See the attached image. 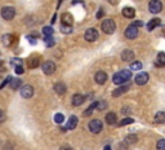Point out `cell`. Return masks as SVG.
Masks as SVG:
<instances>
[{
  "mask_svg": "<svg viewBox=\"0 0 165 150\" xmlns=\"http://www.w3.org/2000/svg\"><path fill=\"white\" fill-rule=\"evenodd\" d=\"M97 105H98V102H93V104L90 105V106L83 113V115H84V117H89V115H92V113H93L95 109H97Z\"/></svg>",
  "mask_w": 165,
  "mask_h": 150,
  "instance_id": "obj_24",
  "label": "cell"
},
{
  "mask_svg": "<svg viewBox=\"0 0 165 150\" xmlns=\"http://www.w3.org/2000/svg\"><path fill=\"white\" fill-rule=\"evenodd\" d=\"M11 65L17 66H22V60L21 58H11Z\"/></svg>",
  "mask_w": 165,
  "mask_h": 150,
  "instance_id": "obj_34",
  "label": "cell"
},
{
  "mask_svg": "<svg viewBox=\"0 0 165 150\" xmlns=\"http://www.w3.org/2000/svg\"><path fill=\"white\" fill-rule=\"evenodd\" d=\"M103 150H111V146L107 145V146H105V149H103Z\"/></svg>",
  "mask_w": 165,
  "mask_h": 150,
  "instance_id": "obj_47",
  "label": "cell"
},
{
  "mask_svg": "<svg viewBox=\"0 0 165 150\" xmlns=\"http://www.w3.org/2000/svg\"><path fill=\"white\" fill-rule=\"evenodd\" d=\"M121 113H123V114H128V113H130V109H128V108H124L123 110H121Z\"/></svg>",
  "mask_w": 165,
  "mask_h": 150,
  "instance_id": "obj_45",
  "label": "cell"
},
{
  "mask_svg": "<svg viewBox=\"0 0 165 150\" xmlns=\"http://www.w3.org/2000/svg\"><path fill=\"white\" fill-rule=\"evenodd\" d=\"M133 122H134L133 118H129V117H128V118H124L123 120H121V122L119 123V126H120V127H124V126H126V124H132Z\"/></svg>",
  "mask_w": 165,
  "mask_h": 150,
  "instance_id": "obj_29",
  "label": "cell"
},
{
  "mask_svg": "<svg viewBox=\"0 0 165 150\" xmlns=\"http://www.w3.org/2000/svg\"><path fill=\"white\" fill-rule=\"evenodd\" d=\"M45 44H47V47H53L54 46V39L53 36H45Z\"/></svg>",
  "mask_w": 165,
  "mask_h": 150,
  "instance_id": "obj_32",
  "label": "cell"
},
{
  "mask_svg": "<svg viewBox=\"0 0 165 150\" xmlns=\"http://www.w3.org/2000/svg\"><path fill=\"white\" fill-rule=\"evenodd\" d=\"M133 25L135 26V27H142V26H143V22H142V21H134Z\"/></svg>",
  "mask_w": 165,
  "mask_h": 150,
  "instance_id": "obj_39",
  "label": "cell"
},
{
  "mask_svg": "<svg viewBox=\"0 0 165 150\" xmlns=\"http://www.w3.org/2000/svg\"><path fill=\"white\" fill-rule=\"evenodd\" d=\"M158 64L159 66H165V52H160L158 55Z\"/></svg>",
  "mask_w": 165,
  "mask_h": 150,
  "instance_id": "obj_27",
  "label": "cell"
},
{
  "mask_svg": "<svg viewBox=\"0 0 165 150\" xmlns=\"http://www.w3.org/2000/svg\"><path fill=\"white\" fill-rule=\"evenodd\" d=\"M59 150H72V148L65 145V146H61V148H59Z\"/></svg>",
  "mask_w": 165,
  "mask_h": 150,
  "instance_id": "obj_42",
  "label": "cell"
},
{
  "mask_svg": "<svg viewBox=\"0 0 165 150\" xmlns=\"http://www.w3.org/2000/svg\"><path fill=\"white\" fill-rule=\"evenodd\" d=\"M156 149H158V150H165V140L164 138L158 141V144H156Z\"/></svg>",
  "mask_w": 165,
  "mask_h": 150,
  "instance_id": "obj_33",
  "label": "cell"
},
{
  "mask_svg": "<svg viewBox=\"0 0 165 150\" xmlns=\"http://www.w3.org/2000/svg\"><path fill=\"white\" fill-rule=\"evenodd\" d=\"M4 120H5V114H4L3 110H0V123L4 122Z\"/></svg>",
  "mask_w": 165,
  "mask_h": 150,
  "instance_id": "obj_40",
  "label": "cell"
},
{
  "mask_svg": "<svg viewBox=\"0 0 165 150\" xmlns=\"http://www.w3.org/2000/svg\"><path fill=\"white\" fill-rule=\"evenodd\" d=\"M117 2H119V0H110V3H111L112 5H115V4H117Z\"/></svg>",
  "mask_w": 165,
  "mask_h": 150,
  "instance_id": "obj_46",
  "label": "cell"
},
{
  "mask_svg": "<svg viewBox=\"0 0 165 150\" xmlns=\"http://www.w3.org/2000/svg\"><path fill=\"white\" fill-rule=\"evenodd\" d=\"M142 62H141V61H135V62H133L132 65H130V69H132V70H141L142 69Z\"/></svg>",
  "mask_w": 165,
  "mask_h": 150,
  "instance_id": "obj_30",
  "label": "cell"
},
{
  "mask_svg": "<svg viewBox=\"0 0 165 150\" xmlns=\"http://www.w3.org/2000/svg\"><path fill=\"white\" fill-rule=\"evenodd\" d=\"M155 122L158 123V124H164V123H165V113H164V111L156 113V115H155Z\"/></svg>",
  "mask_w": 165,
  "mask_h": 150,
  "instance_id": "obj_23",
  "label": "cell"
},
{
  "mask_svg": "<svg viewBox=\"0 0 165 150\" xmlns=\"http://www.w3.org/2000/svg\"><path fill=\"white\" fill-rule=\"evenodd\" d=\"M11 87H12V90H18V88L22 85V82H21V79H17V78H13L12 80H11Z\"/></svg>",
  "mask_w": 165,
  "mask_h": 150,
  "instance_id": "obj_25",
  "label": "cell"
},
{
  "mask_svg": "<svg viewBox=\"0 0 165 150\" xmlns=\"http://www.w3.org/2000/svg\"><path fill=\"white\" fill-rule=\"evenodd\" d=\"M41 70L45 75H52L56 71V64L52 62V61H45V62L41 65Z\"/></svg>",
  "mask_w": 165,
  "mask_h": 150,
  "instance_id": "obj_6",
  "label": "cell"
},
{
  "mask_svg": "<svg viewBox=\"0 0 165 150\" xmlns=\"http://www.w3.org/2000/svg\"><path fill=\"white\" fill-rule=\"evenodd\" d=\"M149 79H150V76H149V74H147V73H140L138 75H135L134 82L138 85H144L147 82H149Z\"/></svg>",
  "mask_w": 165,
  "mask_h": 150,
  "instance_id": "obj_10",
  "label": "cell"
},
{
  "mask_svg": "<svg viewBox=\"0 0 165 150\" xmlns=\"http://www.w3.org/2000/svg\"><path fill=\"white\" fill-rule=\"evenodd\" d=\"M40 62H41V57H40L39 53H32L27 58V66L30 69H36V67H39Z\"/></svg>",
  "mask_w": 165,
  "mask_h": 150,
  "instance_id": "obj_3",
  "label": "cell"
},
{
  "mask_svg": "<svg viewBox=\"0 0 165 150\" xmlns=\"http://www.w3.org/2000/svg\"><path fill=\"white\" fill-rule=\"evenodd\" d=\"M130 78H132V73H130L129 70H121V71H119L114 75L112 82H114L116 85H121V84L129 82Z\"/></svg>",
  "mask_w": 165,
  "mask_h": 150,
  "instance_id": "obj_1",
  "label": "cell"
},
{
  "mask_svg": "<svg viewBox=\"0 0 165 150\" xmlns=\"http://www.w3.org/2000/svg\"><path fill=\"white\" fill-rule=\"evenodd\" d=\"M129 85H120L119 88H116V90L112 92V96L114 97H119V96H121V94H124L125 92H128L129 91Z\"/></svg>",
  "mask_w": 165,
  "mask_h": 150,
  "instance_id": "obj_19",
  "label": "cell"
},
{
  "mask_svg": "<svg viewBox=\"0 0 165 150\" xmlns=\"http://www.w3.org/2000/svg\"><path fill=\"white\" fill-rule=\"evenodd\" d=\"M61 31L65 32V34H71V32H72V26L62 25V26H61Z\"/></svg>",
  "mask_w": 165,
  "mask_h": 150,
  "instance_id": "obj_31",
  "label": "cell"
},
{
  "mask_svg": "<svg viewBox=\"0 0 165 150\" xmlns=\"http://www.w3.org/2000/svg\"><path fill=\"white\" fill-rule=\"evenodd\" d=\"M14 16H16V9L13 7H4L2 9V17L7 21L13 20Z\"/></svg>",
  "mask_w": 165,
  "mask_h": 150,
  "instance_id": "obj_5",
  "label": "cell"
},
{
  "mask_svg": "<svg viewBox=\"0 0 165 150\" xmlns=\"http://www.w3.org/2000/svg\"><path fill=\"white\" fill-rule=\"evenodd\" d=\"M84 39L86 41H89V43L95 41V40L98 39V31L95 30V29H93V27L88 29V30L85 31V34H84Z\"/></svg>",
  "mask_w": 165,
  "mask_h": 150,
  "instance_id": "obj_7",
  "label": "cell"
},
{
  "mask_svg": "<svg viewBox=\"0 0 165 150\" xmlns=\"http://www.w3.org/2000/svg\"><path fill=\"white\" fill-rule=\"evenodd\" d=\"M88 127H89V131L92 132V133H99V132L102 131V128H103V124H102V122L99 119H93V120L89 122Z\"/></svg>",
  "mask_w": 165,
  "mask_h": 150,
  "instance_id": "obj_4",
  "label": "cell"
},
{
  "mask_svg": "<svg viewBox=\"0 0 165 150\" xmlns=\"http://www.w3.org/2000/svg\"><path fill=\"white\" fill-rule=\"evenodd\" d=\"M11 80H12V78H7L5 80H4V82H3L2 84H0V88H4V87H5L7 84H8V83H11Z\"/></svg>",
  "mask_w": 165,
  "mask_h": 150,
  "instance_id": "obj_38",
  "label": "cell"
},
{
  "mask_svg": "<svg viewBox=\"0 0 165 150\" xmlns=\"http://www.w3.org/2000/svg\"><path fill=\"white\" fill-rule=\"evenodd\" d=\"M76 126H77V117H75V115L70 117V119L67 120L66 129H74V128H76Z\"/></svg>",
  "mask_w": 165,
  "mask_h": 150,
  "instance_id": "obj_21",
  "label": "cell"
},
{
  "mask_svg": "<svg viewBox=\"0 0 165 150\" xmlns=\"http://www.w3.org/2000/svg\"><path fill=\"white\" fill-rule=\"evenodd\" d=\"M74 106H80L85 102V96L84 94H80V93H76L72 96V100H71Z\"/></svg>",
  "mask_w": 165,
  "mask_h": 150,
  "instance_id": "obj_14",
  "label": "cell"
},
{
  "mask_svg": "<svg viewBox=\"0 0 165 150\" xmlns=\"http://www.w3.org/2000/svg\"><path fill=\"white\" fill-rule=\"evenodd\" d=\"M54 122L57 123V124H62V123L65 122V115L61 114V113H57L54 115Z\"/></svg>",
  "mask_w": 165,
  "mask_h": 150,
  "instance_id": "obj_26",
  "label": "cell"
},
{
  "mask_svg": "<svg viewBox=\"0 0 165 150\" xmlns=\"http://www.w3.org/2000/svg\"><path fill=\"white\" fill-rule=\"evenodd\" d=\"M101 29H102V31L105 32V34L111 35V34H114L115 30H116V23H115L114 20H110V18L105 20L101 23Z\"/></svg>",
  "mask_w": 165,
  "mask_h": 150,
  "instance_id": "obj_2",
  "label": "cell"
},
{
  "mask_svg": "<svg viewBox=\"0 0 165 150\" xmlns=\"http://www.w3.org/2000/svg\"><path fill=\"white\" fill-rule=\"evenodd\" d=\"M94 80L98 84H105L107 80V74L105 71H97L94 75Z\"/></svg>",
  "mask_w": 165,
  "mask_h": 150,
  "instance_id": "obj_15",
  "label": "cell"
},
{
  "mask_svg": "<svg viewBox=\"0 0 165 150\" xmlns=\"http://www.w3.org/2000/svg\"><path fill=\"white\" fill-rule=\"evenodd\" d=\"M125 36L128 39H135L138 36V27H135L134 25H130L125 30Z\"/></svg>",
  "mask_w": 165,
  "mask_h": 150,
  "instance_id": "obj_9",
  "label": "cell"
},
{
  "mask_svg": "<svg viewBox=\"0 0 165 150\" xmlns=\"http://www.w3.org/2000/svg\"><path fill=\"white\" fill-rule=\"evenodd\" d=\"M53 27L52 26H45V27H43V34L45 35V36H52L53 35Z\"/></svg>",
  "mask_w": 165,
  "mask_h": 150,
  "instance_id": "obj_28",
  "label": "cell"
},
{
  "mask_svg": "<svg viewBox=\"0 0 165 150\" xmlns=\"http://www.w3.org/2000/svg\"><path fill=\"white\" fill-rule=\"evenodd\" d=\"M61 22H62V25H66V26H72V23H74L72 14L68 12L62 13V16H61Z\"/></svg>",
  "mask_w": 165,
  "mask_h": 150,
  "instance_id": "obj_12",
  "label": "cell"
},
{
  "mask_svg": "<svg viewBox=\"0 0 165 150\" xmlns=\"http://www.w3.org/2000/svg\"><path fill=\"white\" fill-rule=\"evenodd\" d=\"M106 123L110 126H114L117 123V117H116V114L115 113H108L107 115H106Z\"/></svg>",
  "mask_w": 165,
  "mask_h": 150,
  "instance_id": "obj_20",
  "label": "cell"
},
{
  "mask_svg": "<svg viewBox=\"0 0 165 150\" xmlns=\"http://www.w3.org/2000/svg\"><path fill=\"white\" fill-rule=\"evenodd\" d=\"M14 35L13 34H5V35H3L2 36V41H3V44L5 47H9V46H12L13 44V41H14Z\"/></svg>",
  "mask_w": 165,
  "mask_h": 150,
  "instance_id": "obj_16",
  "label": "cell"
},
{
  "mask_svg": "<svg viewBox=\"0 0 165 150\" xmlns=\"http://www.w3.org/2000/svg\"><path fill=\"white\" fill-rule=\"evenodd\" d=\"M27 40H29L31 44H36V39L32 38V36H27Z\"/></svg>",
  "mask_w": 165,
  "mask_h": 150,
  "instance_id": "obj_41",
  "label": "cell"
},
{
  "mask_svg": "<svg viewBox=\"0 0 165 150\" xmlns=\"http://www.w3.org/2000/svg\"><path fill=\"white\" fill-rule=\"evenodd\" d=\"M53 88H54V92L57 94H59V96H63L66 93V91H67V88H66V85L63 83H56L53 85Z\"/></svg>",
  "mask_w": 165,
  "mask_h": 150,
  "instance_id": "obj_18",
  "label": "cell"
},
{
  "mask_svg": "<svg viewBox=\"0 0 165 150\" xmlns=\"http://www.w3.org/2000/svg\"><path fill=\"white\" fill-rule=\"evenodd\" d=\"M134 52L130 51V49H125L121 52V60L125 61V62H132V61L134 60Z\"/></svg>",
  "mask_w": 165,
  "mask_h": 150,
  "instance_id": "obj_13",
  "label": "cell"
},
{
  "mask_svg": "<svg viewBox=\"0 0 165 150\" xmlns=\"http://www.w3.org/2000/svg\"><path fill=\"white\" fill-rule=\"evenodd\" d=\"M160 23H161L160 18H152L149 23H147V30H149V31H152L155 27H158V26H160Z\"/></svg>",
  "mask_w": 165,
  "mask_h": 150,
  "instance_id": "obj_22",
  "label": "cell"
},
{
  "mask_svg": "<svg viewBox=\"0 0 165 150\" xmlns=\"http://www.w3.org/2000/svg\"><path fill=\"white\" fill-rule=\"evenodd\" d=\"M107 108V102L106 101H101V102H98V105H97V109L98 110H103V109H106Z\"/></svg>",
  "mask_w": 165,
  "mask_h": 150,
  "instance_id": "obj_35",
  "label": "cell"
},
{
  "mask_svg": "<svg viewBox=\"0 0 165 150\" xmlns=\"http://www.w3.org/2000/svg\"><path fill=\"white\" fill-rule=\"evenodd\" d=\"M135 141H137V136H134V135H130L126 138V143H129V144H133V143H135Z\"/></svg>",
  "mask_w": 165,
  "mask_h": 150,
  "instance_id": "obj_36",
  "label": "cell"
},
{
  "mask_svg": "<svg viewBox=\"0 0 165 150\" xmlns=\"http://www.w3.org/2000/svg\"><path fill=\"white\" fill-rule=\"evenodd\" d=\"M121 13H123V16L125 17V18H133V17L135 16V11H134V8H132V7H125V8H123Z\"/></svg>",
  "mask_w": 165,
  "mask_h": 150,
  "instance_id": "obj_17",
  "label": "cell"
},
{
  "mask_svg": "<svg viewBox=\"0 0 165 150\" xmlns=\"http://www.w3.org/2000/svg\"><path fill=\"white\" fill-rule=\"evenodd\" d=\"M149 9L154 14L160 13L161 9H163V3L160 2V0H151V2L149 3Z\"/></svg>",
  "mask_w": 165,
  "mask_h": 150,
  "instance_id": "obj_8",
  "label": "cell"
},
{
  "mask_svg": "<svg viewBox=\"0 0 165 150\" xmlns=\"http://www.w3.org/2000/svg\"><path fill=\"white\" fill-rule=\"evenodd\" d=\"M102 14H103V9H99V11H98V13H97V18H101Z\"/></svg>",
  "mask_w": 165,
  "mask_h": 150,
  "instance_id": "obj_44",
  "label": "cell"
},
{
  "mask_svg": "<svg viewBox=\"0 0 165 150\" xmlns=\"http://www.w3.org/2000/svg\"><path fill=\"white\" fill-rule=\"evenodd\" d=\"M21 96L23 99H31L34 96V88L32 85H23L21 88Z\"/></svg>",
  "mask_w": 165,
  "mask_h": 150,
  "instance_id": "obj_11",
  "label": "cell"
},
{
  "mask_svg": "<svg viewBox=\"0 0 165 150\" xmlns=\"http://www.w3.org/2000/svg\"><path fill=\"white\" fill-rule=\"evenodd\" d=\"M23 71H25V70H23V67H22V66H17V67H16V74H17V75L23 74Z\"/></svg>",
  "mask_w": 165,
  "mask_h": 150,
  "instance_id": "obj_37",
  "label": "cell"
},
{
  "mask_svg": "<svg viewBox=\"0 0 165 150\" xmlns=\"http://www.w3.org/2000/svg\"><path fill=\"white\" fill-rule=\"evenodd\" d=\"M3 65H4L3 62H0V71H2V73H4V71H5V70H7V69H5V67H4Z\"/></svg>",
  "mask_w": 165,
  "mask_h": 150,
  "instance_id": "obj_43",
  "label": "cell"
}]
</instances>
